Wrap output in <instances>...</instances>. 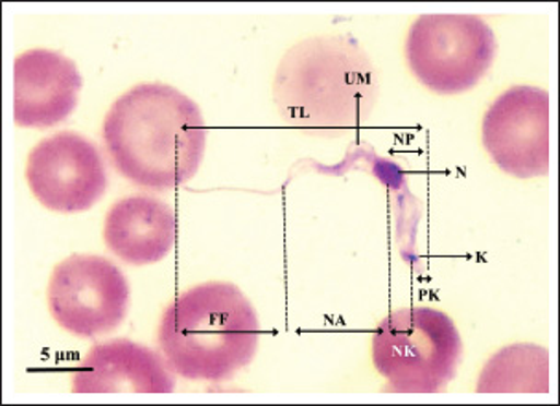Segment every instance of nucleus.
<instances>
[{
    "mask_svg": "<svg viewBox=\"0 0 560 406\" xmlns=\"http://www.w3.org/2000/svg\"><path fill=\"white\" fill-rule=\"evenodd\" d=\"M175 238L174 208L147 193L120 199L105 215V247L131 267L163 262L174 249Z\"/></svg>",
    "mask_w": 560,
    "mask_h": 406,
    "instance_id": "11",
    "label": "nucleus"
},
{
    "mask_svg": "<svg viewBox=\"0 0 560 406\" xmlns=\"http://www.w3.org/2000/svg\"><path fill=\"white\" fill-rule=\"evenodd\" d=\"M102 139L118 175L135 187L166 192L198 175L207 123L187 94L164 83H140L113 101Z\"/></svg>",
    "mask_w": 560,
    "mask_h": 406,
    "instance_id": "1",
    "label": "nucleus"
},
{
    "mask_svg": "<svg viewBox=\"0 0 560 406\" xmlns=\"http://www.w3.org/2000/svg\"><path fill=\"white\" fill-rule=\"evenodd\" d=\"M78 395L172 394L175 373L161 351L129 338L94 344L70 375Z\"/></svg>",
    "mask_w": 560,
    "mask_h": 406,
    "instance_id": "10",
    "label": "nucleus"
},
{
    "mask_svg": "<svg viewBox=\"0 0 560 406\" xmlns=\"http://www.w3.org/2000/svg\"><path fill=\"white\" fill-rule=\"evenodd\" d=\"M478 394H549V354L537 344H513L492 355L479 373Z\"/></svg>",
    "mask_w": 560,
    "mask_h": 406,
    "instance_id": "12",
    "label": "nucleus"
},
{
    "mask_svg": "<svg viewBox=\"0 0 560 406\" xmlns=\"http://www.w3.org/2000/svg\"><path fill=\"white\" fill-rule=\"evenodd\" d=\"M82 87L72 59L48 48L26 50L13 63V120L24 129L59 126L77 109Z\"/></svg>",
    "mask_w": 560,
    "mask_h": 406,
    "instance_id": "9",
    "label": "nucleus"
},
{
    "mask_svg": "<svg viewBox=\"0 0 560 406\" xmlns=\"http://www.w3.org/2000/svg\"><path fill=\"white\" fill-rule=\"evenodd\" d=\"M258 314L240 287L207 282L183 290L164 309L159 351L172 372L188 381L222 383L257 357Z\"/></svg>",
    "mask_w": 560,
    "mask_h": 406,
    "instance_id": "3",
    "label": "nucleus"
},
{
    "mask_svg": "<svg viewBox=\"0 0 560 406\" xmlns=\"http://www.w3.org/2000/svg\"><path fill=\"white\" fill-rule=\"evenodd\" d=\"M462 357L459 330L439 309H398L374 330L373 365L393 394H441L457 375Z\"/></svg>",
    "mask_w": 560,
    "mask_h": 406,
    "instance_id": "4",
    "label": "nucleus"
},
{
    "mask_svg": "<svg viewBox=\"0 0 560 406\" xmlns=\"http://www.w3.org/2000/svg\"><path fill=\"white\" fill-rule=\"evenodd\" d=\"M481 142L492 163L514 179L548 177V91L514 85L500 94L485 112Z\"/></svg>",
    "mask_w": 560,
    "mask_h": 406,
    "instance_id": "8",
    "label": "nucleus"
},
{
    "mask_svg": "<svg viewBox=\"0 0 560 406\" xmlns=\"http://www.w3.org/2000/svg\"><path fill=\"white\" fill-rule=\"evenodd\" d=\"M498 53L497 35L478 15L428 13L415 19L404 45L411 74L428 91L443 96L478 85Z\"/></svg>",
    "mask_w": 560,
    "mask_h": 406,
    "instance_id": "5",
    "label": "nucleus"
},
{
    "mask_svg": "<svg viewBox=\"0 0 560 406\" xmlns=\"http://www.w3.org/2000/svg\"><path fill=\"white\" fill-rule=\"evenodd\" d=\"M129 300L126 274L104 255H69L48 279V311L74 337L96 338L117 330L128 317Z\"/></svg>",
    "mask_w": 560,
    "mask_h": 406,
    "instance_id": "6",
    "label": "nucleus"
},
{
    "mask_svg": "<svg viewBox=\"0 0 560 406\" xmlns=\"http://www.w3.org/2000/svg\"><path fill=\"white\" fill-rule=\"evenodd\" d=\"M378 94V72L349 35H314L293 45L273 77L280 122L323 139L362 128L373 115Z\"/></svg>",
    "mask_w": 560,
    "mask_h": 406,
    "instance_id": "2",
    "label": "nucleus"
},
{
    "mask_svg": "<svg viewBox=\"0 0 560 406\" xmlns=\"http://www.w3.org/2000/svg\"><path fill=\"white\" fill-rule=\"evenodd\" d=\"M24 177L39 204L59 214L88 212L107 190V169L98 145L72 131L52 134L35 145Z\"/></svg>",
    "mask_w": 560,
    "mask_h": 406,
    "instance_id": "7",
    "label": "nucleus"
}]
</instances>
